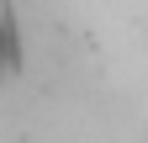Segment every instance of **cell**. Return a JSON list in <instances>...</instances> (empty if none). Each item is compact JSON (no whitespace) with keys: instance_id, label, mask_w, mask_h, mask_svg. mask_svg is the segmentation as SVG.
I'll use <instances>...</instances> for the list:
<instances>
[{"instance_id":"6da1fadb","label":"cell","mask_w":148,"mask_h":143,"mask_svg":"<svg viewBox=\"0 0 148 143\" xmlns=\"http://www.w3.org/2000/svg\"><path fill=\"white\" fill-rule=\"evenodd\" d=\"M11 53H16V32H11L5 16H0V58H11Z\"/></svg>"}]
</instances>
